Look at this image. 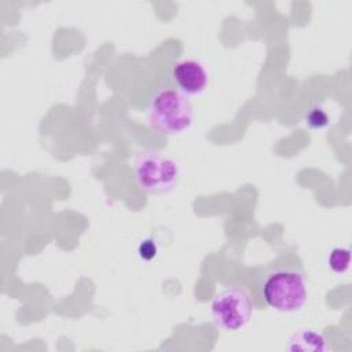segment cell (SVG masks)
<instances>
[{"mask_svg": "<svg viewBox=\"0 0 352 352\" xmlns=\"http://www.w3.org/2000/svg\"><path fill=\"white\" fill-rule=\"evenodd\" d=\"M286 349L302 352H322L327 349V344L322 333L312 329H302L290 337Z\"/></svg>", "mask_w": 352, "mask_h": 352, "instance_id": "obj_6", "label": "cell"}, {"mask_svg": "<svg viewBox=\"0 0 352 352\" xmlns=\"http://www.w3.org/2000/svg\"><path fill=\"white\" fill-rule=\"evenodd\" d=\"M190 99L173 88H161L154 94L147 109L150 125L164 135L186 132L192 124Z\"/></svg>", "mask_w": 352, "mask_h": 352, "instance_id": "obj_2", "label": "cell"}, {"mask_svg": "<svg viewBox=\"0 0 352 352\" xmlns=\"http://www.w3.org/2000/svg\"><path fill=\"white\" fill-rule=\"evenodd\" d=\"M172 80L183 95L199 96L209 84V74L205 66L195 59H182L172 67Z\"/></svg>", "mask_w": 352, "mask_h": 352, "instance_id": "obj_5", "label": "cell"}, {"mask_svg": "<svg viewBox=\"0 0 352 352\" xmlns=\"http://www.w3.org/2000/svg\"><path fill=\"white\" fill-rule=\"evenodd\" d=\"M157 252H158V248H157V243L154 239L151 238H147V239H143L139 246H138V254L142 260H146V261H150L153 260L155 256H157Z\"/></svg>", "mask_w": 352, "mask_h": 352, "instance_id": "obj_9", "label": "cell"}, {"mask_svg": "<svg viewBox=\"0 0 352 352\" xmlns=\"http://www.w3.org/2000/svg\"><path fill=\"white\" fill-rule=\"evenodd\" d=\"M329 122H330L329 114L320 106H312L304 113V124L307 128L312 131L323 129L329 125Z\"/></svg>", "mask_w": 352, "mask_h": 352, "instance_id": "obj_8", "label": "cell"}, {"mask_svg": "<svg viewBox=\"0 0 352 352\" xmlns=\"http://www.w3.org/2000/svg\"><path fill=\"white\" fill-rule=\"evenodd\" d=\"M351 264V250L348 248L337 246L333 248L327 256L329 268L338 275H342L348 271Z\"/></svg>", "mask_w": 352, "mask_h": 352, "instance_id": "obj_7", "label": "cell"}, {"mask_svg": "<svg viewBox=\"0 0 352 352\" xmlns=\"http://www.w3.org/2000/svg\"><path fill=\"white\" fill-rule=\"evenodd\" d=\"M138 187L147 194H166L179 182V168L173 158L154 150L142 151L133 164Z\"/></svg>", "mask_w": 352, "mask_h": 352, "instance_id": "obj_3", "label": "cell"}, {"mask_svg": "<svg viewBox=\"0 0 352 352\" xmlns=\"http://www.w3.org/2000/svg\"><path fill=\"white\" fill-rule=\"evenodd\" d=\"M213 322L226 331L243 329L253 315V300L242 286H231L214 296L210 302Z\"/></svg>", "mask_w": 352, "mask_h": 352, "instance_id": "obj_4", "label": "cell"}, {"mask_svg": "<svg viewBox=\"0 0 352 352\" xmlns=\"http://www.w3.org/2000/svg\"><path fill=\"white\" fill-rule=\"evenodd\" d=\"M258 296L263 304L279 314H297L308 300L304 274L292 265L267 268L258 279Z\"/></svg>", "mask_w": 352, "mask_h": 352, "instance_id": "obj_1", "label": "cell"}]
</instances>
